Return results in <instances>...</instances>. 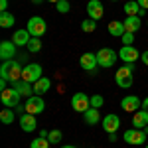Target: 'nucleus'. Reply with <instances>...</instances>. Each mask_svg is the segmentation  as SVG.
I'll return each instance as SVG.
<instances>
[{
  "label": "nucleus",
  "instance_id": "obj_35",
  "mask_svg": "<svg viewBox=\"0 0 148 148\" xmlns=\"http://www.w3.org/2000/svg\"><path fill=\"white\" fill-rule=\"evenodd\" d=\"M0 89H8V79H0Z\"/></svg>",
  "mask_w": 148,
  "mask_h": 148
},
{
  "label": "nucleus",
  "instance_id": "obj_30",
  "mask_svg": "<svg viewBox=\"0 0 148 148\" xmlns=\"http://www.w3.org/2000/svg\"><path fill=\"white\" fill-rule=\"evenodd\" d=\"M63 138V134H61V130H49V134H47V140H49V144H59V140Z\"/></svg>",
  "mask_w": 148,
  "mask_h": 148
},
{
  "label": "nucleus",
  "instance_id": "obj_28",
  "mask_svg": "<svg viewBox=\"0 0 148 148\" xmlns=\"http://www.w3.org/2000/svg\"><path fill=\"white\" fill-rule=\"evenodd\" d=\"M28 51H32V53H38L40 49H42V40L40 38H32L30 42H28Z\"/></svg>",
  "mask_w": 148,
  "mask_h": 148
},
{
  "label": "nucleus",
  "instance_id": "obj_9",
  "mask_svg": "<svg viewBox=\"0 0 148 148\" xmlns=\"http://www.w3.org/2000/svg\"><path fill=\"white\" fill-rule=\"evenodd\" d=\"M40 77H44V75H42V65H40V63H28V65L24 67V73H22V79L24 81H28V83H36Z\"/></svg>",
  "mask_w": 148,
  "mask_h": 148
},
{
  "label": "nucleus",
  "instance_id": "obj_23",
  "mask_svg": "<svg viewBox=\"0 0 148 148\" xmlns=\"http://www.w3.org/2000/svg\"><path fill=\"white\" fill-rule=\"evenodd\" d=\"M32 40V36L28 30H16L14 36H12V42L16 44V46H28V42Z\"/></svg>",
  "mask_w": 148,
  "mask_h": 148
},
{
  "label": "nucleus",
  "instance_id": "obj_1",
  "mask_svg": "<svg viewBox=\"0 0 148 148\" xmlns=\"http://www.w3.org/2000/svg\"><path fill=\"white\" fill-rule=\"evenodd\" d=\"M24 67L20 65V61L16 59H10V61H4L2 67H0V79H8L10 83H16V81L22 79Z\"/></svg>",
  "mask_w": 148,
  "mask_h": 148
},
{
  "label": "nucleus",
  "instance_id": "obj_8",
  "mask_svg": "<svg viewBox=\"0 0 148 148\" xmlns=\"http://www.w3.org/2000/svg\"><path fill=\"white\" fill-rule=\"evenodd\" d=\"M71 107L75 113H85L89 107H91V99L85 95V93H75L71 97Z\"/></svg>",
  "mask_w": 148,
  "mask_h": 148
},
{
  "label": "nucleus",
  "instance_id": "obj_22",
  "mask_svg": "<svg viewBox=\"0 0 148 148\" xmlns=\"http://www.w3.org/2000/svg\"><path fill=\"white\" fill-rule=\"evenodd\" d=\"M140 26H142L140 16H126V20H125V30H126V32L136 34L138 30H140Z\"/></svg>",
  "mask_w": 148,
  "mask_h": 148
},
{
  "label": "nucleus",
  "instance_id": "obj_18",
  "mask_svg": "<svg viewBox=\"0 0 148 148\" xmlns=\"http://www.w3.org/2000/svg\"><path fill=\"white\" fill-rule=\"evenodd\" d=\"M132 126L134 128H144V126H148V111H144V109H140V111H136L134 113V116H132Z\"/></svg>",
  "mask_w": 148,
  "mask_h": 148
},
{
  "label": "nucleus",
  "instance_id": "obj_25",
  "mask_svg": "<svg viewBox=\"0 0 148 148\" xmlns=\"http://www.w3.org/2000/svg\"><path fill=\"white\" fill-rule=\"evenodd\" d=\"M14 119H16V111H14V109L4 107V109L0 111V121H2V125H12Z\"/></svg>",
  "mask_w": 148,
  "mask_h": 148
},
{
  "label": "nucleus",
  "instance_id": "obj_4",
  "mask_svg": "<svg viewBox=\"0 0 148 148\" xmlns=\"http://www.w3.org/2000/svg\"><path fill=\"white\" fill-rule=\"evenodd\" d=\"M116 59H119V53L114 51V49H111V47H103V49H99L97 51V61H99V67H113L114 63H116Z\"/></svg>",
  "mask_w": 148,
  "mask_h": 148
},
{
  "label": "nucleus",
  "instance_id": "obj_26",
  "mask_svg": "<svg viewBox=\"0 0 148 148\" xmlns=\"http://www.w3.org/2000/svg\"><path fill=\"white\" fill-rule=\"evenodd\" d=\"M16 24V18L12 16V12H0V28H12Z\"/></svg>",
  "mask_w": 148,
  "mask_h": 148
},
{
  "label": "nucleus",
  "instance_id": "obj_17",
  "mask_svg": "<svg viewBox=\"0 0 148 148\" xmlns=\"http://www.w3.org/2000/svg\"><path fill=\"white\" fill-rule=\"evenodd\" d=\"M119 59H123L125 63H134L138 59V51L132 46H123L119 51Z\"/></svg>",
  "mask_w": 148,
  "mask_h": 148
},
{
  "label": "nucleus",
  "instance_id": "obj_24",
  "mask_svg": "<svg viewBox=\"0 0 148 148\" xmlns=\"http://www.w3.org/2000/svg\"><path fill=\"white\" fill-rule=\"evenodd\" d=\"M107 30H109V34L113 36V38H123L125 34V22H119V20H113V22L107 26Z\"/></svg>",
  "mask_w": 148,
  "mask_h": 148
},
{
  "label": "nucleus",
  "instance_id": "obj_7",
  "mask_svg": "<svg viewBox=\"0 0 148 148\" xmlns=\"http://www.w3.org/2000/svg\"><path fill=\"white\" fill-rule=\"evenodd\" d=\"M24 109H26V113H30V114H40V113H44L46 103H44V99L40 95H32L30 99H26Z\"/></svg>",
  "mask_w": 148,
  "mask_h": 148
},
{
  "label": "nucleus",
  "instance_id": "obj_19",
  "mask_svg": "<svg viewBox=\"0 0 148 148\" xmlns=\"http://www.w3.org/2000/svg\"><path fill=\"white\" fill-rule=\"evenodd\" d=\"M83 119H85V123L89 126H93V125H97V123L103 121L101 114H99V109H95V107H89V109L83 113Z\"/></svg>",
  "mask_w": 148,
  "mask_h": 148
},
{
  "label": "nucleus",
  "instance_id": "obj_13",
  "mask_svg": "<svg viewBox=\"0 0 148 148\" xmlns=\"http://www.w3.org/2000/svg\"><path fill=\"white\" fill-rule=\"evenodd\" d=\"M20 126H22L24 132H34L36 128H38V121H36V114L22 113V116H20Z\"/></svg>",
  "mask_w": 148,
  "mask_h": 148
},
{
  "label": "nucleus",
  "instance_id": "obj_41",
  "mask_svg": "<svg viewBox=\"0 0 148 148\" xmlns=\"http://www.w3.org/2000/svg\"><path fill=\"white\" fill-rule=\"evenodd\" d=\"M30 2H34V4H42L44 0H30Z\"/></svg>",
  "mask_w": 148,
  "mask_h": 148
},
{
  "label": "nucleus",
  "instance_id": "obj_20",
  "mask_svg": "<svg viewBox=\"0 0 148 148\" xmlns=\"http://www.w3.org/2000/svg\"><path fill=\"white\" fill-rule=\"evenodd\" d=\"M125 12H126V16H144L146 14V10L140 8V4L136 0H128L125 4Z\"/></svg>",
  "mask_w": 148,
  "mask_h": 148
},
{
  "label": "nucleus",
  "instance_id": "obj_40",
  "mask_svg": "<svg viewBox=\"0 0 148 148\" xmlns=\"http://www.w3.org/2000/svg\"><path fill=\"white\" fill-rule=\"evenodd\" d=\"M142 109H144V111H148V97L142 101Z\"/></svg>",
  "mask_w": 148,
  "mask_h": 148
},
{
  "label": "nucleus",
  "instance_id": "obj_42",
  "mask_svg": "<svg viewBox=\"0 0 148 148\" xmlns=\"http://www.w3.org/2000/svg\"><path fill=\"white\" fill-rule=\"evenodd\" d=\"M61 148H77V146H73V144H65V146H61Z\"/></svg>",
  "mask_w": 148,
  "mask_h": 148
},
{
  "label": "nucleus",
  "instance_id": "obj_32",
  "mask_svg": "<svg viewBox=\"0 0 148 148\" xmlns=\"http://www.w3.org/2000/svg\"><path fill=\"white\" fill-rule=\"evenodd\" d=\"M103 95H93L91 97V107H95V109H99V107H103Z\"/></svg>",
  "mask_w": 148,
  "mask_h": 148
},
{
  "label": "nucleus",
  "instance_id": "obj_46",
  "mask_svg": "<svg viewBox=\"0 0 148 148\" xmlns=\"http://www.w3.org/2000/svg\"><path fill=\"white\" fill-rule=\"evenodd\" d=\"M146 24H148V20H146Z\"/></svg>",
  "mask_w": 148,
  "mask_h": 148
},
{
  "label": "nucleus",
  "instance_id": "obj_16",
  "mask_svg": "<svg viewBox=\"0 0 148 148\" xmlns=\"http://www.w3.org/2000/svg\"><path fill=\"white\" fill-rule=\"evenodd\" d=\"M12 87L20 93L22 97H26V99H30V97L34 95V83H28V81H24V79L16 81V83H12Z\"/></svg>",
  "mask_w": 148,
  "mask_h": 148
},
{
  "label": "nucleus",
  "instance_id": "obj_38",
  "mask_svg": "<svg viewBox=\"0 0 148 148\" xmlns=\"http://www.w3.org/2000/svg\"><path fill=\"white\" fill-rule=\"evenodd\" d=\"M109 140H111V142H116V140H119L116 132H111V134H109Z\"/></svg>",
  "mask_w": 148,
  "mask_h": 148
},
{
  "label": "nucleus",
  "instance_id": "obj_21",
  "mask_svg": "<svg viewBox=\"0 0 148 148\" xmlns=\"http://www.w3.org/2000/svg\"><path fill=\"white\" fill-rule=\"evenodd\" d=\"M49 87H51V81L47 79V77H40V79L34 83V95H46L49 91Z\"/></svg>",
  "mask_w": 148,
  "mask_h": 148
},
{
  "label": "nucleus",
  "instance_id": "obj_37",
  "mask_svg": "<svg viewBox=\"0 0 148 148\" xmlns=\"http://www.w3.org/2000/svg\"><path fill=\"white\" fill-rule=\"evenodd\" d=\"M138 4H140V8H144V10H148V0H136Z\"/></svg>",
  "mask_w": 148,
  "mask_h": 148
},
{
  "label": "nucleus",
  "instance_id": "obj_14",
  "mask_svg": "<svg viewBox=\"0 0 148 148\" xmlns=\"http://www.w3.org/2000/svg\"><path fill=\"white\" fill-rule=\"evenodd\" d=\"M103 2L101 0H89L87 2V14H89V18L93 20H101L103 18Z\"/></svg>",
  "mask_w": 148,
  "mask_h": 148
},
{
  "label": "nucleus",
  "instance_id": "obj_29",
  "mask_svg": "<svg viewBox=\"0 0 148 148\" xmlns=\"http://www.w3.org/2000/svg\"><path fill=\"white\" fill-rule=\"evenodd\" d=\"M30 148H49V140H47V138L38 136V138H34V140H32Z\"/></svg>",
  "mask_w": 148,
  "mask_h": 148
},
{
  "label": "nucleus",
  "instance_id": "obj_45",
  "mask_svg": "<svg viewBox=\"0 0 148 148\" xmlns=\"http://www.w3.org/2000/svg\"><path fill=\"white\" fill-rule=\"evenodd\" d=\"M144 148H148V144H146V146H144Z\"/></svg>",
  "mask_w": 148,
  "mask_h": 148
},
{
  "label": "nucleus",
  "instance_id": "obj_3",
  "mask_svg": "<svg viewBox=\"0 0 148 148\" xmlns=\"http://www.w3.org/2000/svg\"><path fill=\"white\" fill-rule=\"evenodd\" d=\"M146 132L144 130H140V128H128L123 132V140H125L126 144H130V146H140V144H146Z\"/></svg>",
  "mask_w": 148,
  "mask_h": 148
},
{
  "label": "nucleus",
  "instance_id": "obj_5",
  "mask_svg": "<svg viewBox=\"0 0 148 148\" xmlns=\"http://www.w3.org/2000/svg\"><path fill=\"white\" fill-rule=\"evenodd\" d=\"M32 38H42V36L46 34L47 30V24L44 18H40V16H32L30 20H28V28H26Z\"/></svg>",
  "mask_w": 148,
  "mask_h": 148
},
{
  "label": "nucleus",
  "instance_id": "obj_43",
  "mask_svg": "<svg viewBox=\"0 0 148 148\" xmlns=\"http://www.w3.org/2000/svg\"><path fill=\"white\" fill-rule=\"evenodd\" d=\"M46 2H53V4H57V2H59V0H46Z\"/></svg>",
  "mask_w": 148,
  "mask_h": 148
},
{
  "label": "nucleus",
  "instance_id": "obj_34",
  "mask_svg": "<svg viewBox=\"0 0 148 148\" xmlns=\"http://www.w3.org/2000/svg\"><path fill=\"white\" fill-rule=\"evenodd\" d=\"M0 10L8 12V0H0Z\"/></svg>",
  "mask_w": 148,
  "mask_h": 148
},
{
  "label": "nucleus",
  "instance_id": "obj_11",
  "mask_svg": "<svg viewBox=\"0 0 148 148\" xmlns=\"http://www.w3.org/2000/svg\"><path fill=\"white\" fill-rule=\"evenodd\" d=\"M121 107H123V111H126V113H136V111L142 109V101L138 99L136 95H126L125 99L121 101Z\"/></svg>",
  "mask_w": 148,
  "mask_h": 148
},
{
  "label": "nucleus",
  "instance_id": "obj_39",
  "mask_svg": "<svg viewBox=\"0 0 148 148\" xmlns=\"http://www.w3.org/2000/svg\"><path fill=\"white\" fill-rule=\"evenodd\" d=\"M47 134H49V130H46V128L40 130V136H42V138H47Z\"/></svg>",
  "mask_w": 148,
  "mask_h": 148
},
{
  "label": "nucleus",
  "instance_id": "obj_36",
  "mask_svg": "<svg viewBox=\"0 0 148 148\" xmlns=\"http://www.w3.org/2000/svg\"><path fill=\"white\" fill-rule=\"evenodd\" d=\"M140 59H142V63H144V65H148V49L142 53V56H140Z\"/></svg>",
  "mask_w": 148,
  "mask_h": 148
},
{
  "label": "nucleus",
  "instance_id": "obj_10",
  "mask_svg": "<svg viewBox=\"0 0 148 148\" xmlns=\"http://www.w3.org/2000/svg\"><path fill=\"white\" fill-rule=\"evenodd\" d=\"M101 125H103V130H105L107 134H111V132H116V130L121 128V119L114 113H111V114H107V116H103Z\"/></svg>",
  "mask_w": 148,
  "mask_h": 148
},
{
  "label": "nucleus",
  "instance_id": "obj_15",
  "mask_svg": "<svg viewBox=\"0 0 148 148\" xmlns=\"http://www.w3.org/2000/svg\"><path fill=\"white\" fill-rule=\"evenodd\" d=\"M14 56H16V44L10 42V40H4V42L0 44V57H2L4 61H10Z\"/></svg>",
  "mask_w": 148,
  "mask_h": 148
},
{
  "label": "nucleus",
  "instance_id": "obj_12",
  "mask_svg": "<svg viewBox=\"0 0 148 148\" xmlns=\"http://www.w3.org/2000/svg\"><path fill=\"white\" fill-rule=\"evenodd\" d=\"M79 65L81 69H85V71H89V73H95V69L99 65V61H97V53H83L79 57Z\"/></svg>",
  "mask_w": 148,
  "mask_h": 148
},
{
  "label": "nucleus",
  "instance_id": "obj_33",
  "mask_svg": "<svg viewBox=\"0 0 148 148\" xmlns=\"http://www.w3.org/2000/svg\"><path fill=\"white\" fill-rule=\"evenodd\" d=\"M123 44H125V46H132V44H134V34L125 32V34H123Z\"/></svg>",
  "mask_w": 148,
  "mask_h": 148
},
{
  "label": "nucleus",
  "instance_id": "obj_44",
  "mask_svg": "<svg viewBox=\"0 0 148 148\" xmlns=\"http://www.w3.org/2000/svg\"><path fill=\"white\" fill-rule=\"evenodd\" d=\"M111 2H116V0H111Z\"/></svg>",
  "mask_w": 148,
  "mask_h": 148
},
{
  "label": "nucleus",
  "instance_id": "obj_6",
  "mask_svg": "<svg viewBox=\"0 0 148 148\" xmlns=\"http://www.w3.org/2000/svg\"><path fill=\"white\" fill-rule=\"evenodd\" d=\"M20 97H22V95L16 91L14 87H8V89H4V91H2L0 101H2L4 107H8V109H16V107L20 105Z\"/></svg>",
  "mask_w": 148,
  "mask_h": 148
},
{
  "label": "nucleus",
  "instance_id": "obj_31",
  "mask_svg": "<svg viewBox=\"0 0 148 148\" xmlns=\"http://www.w3.org/2000/svg\"><path fill=\"white\" fill-rule=\"evenodd\" d=\"M56 8H57L59 14H67L69 8H71V6H69V0H59V2L56 4Z\"/></svg>",
  "mask_w": 148,
  "mask_h": 148
},
{
  "label": "nucleus",
  "instance_id": "obj_2",
  "mask_svg": "<svg viewBox=\"0 0 148 148\" xmlns=\"http://www.w3.org/2000/svg\"><path fill=\"white\" fill-rule=\"evenodd\" d=\"M132 73H134V63H125L123 67L116 69V73H114V83L119 85V87H123V89H128L130 85H132Z\"/></svg>",
  "mask_w": 148,
  "mask_h": 148
},
{
  "label": "nucleus",
  "instance_id": "obj_27",
  "mask_svg": "<svg viewBox=\"0 0 148 148\" xmlns=\"http://www.w3.org/2000/svg\"><path fill=\"white\" fill-rule=\"evenodd\" d=\"M95 28H97V20H93V18H87V20H83V22H81V30H83L85 34L95 32Z\"/></svg>",
  "mask_w": 148,
  "mask_h": 148
}]
</instances>
